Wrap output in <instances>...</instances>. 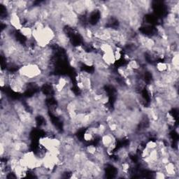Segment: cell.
Segmentation results:
<instances>
[{
    "label": "cell",
    "instance_id": "obj_5",
    "mask_svg": "<svg viewBox=\"0 0 179 179\" xmlns=\"http://www.w3.org/2000/svg\"><path fill=\"white\" fill-rule=\"evenodd\" d=\"M145 147H146L149 150H153L155 149L158 147V144H157V141H153V140H149L145 143Z\"/></svg>",
    "mask_w": 179,
    "mask_h": 179
},
{
    "label": "cell",
    "instance_id": "obj_7",
    "mask_svg": "<svg viewBox=\"0 0 179 179\" xmlns=\"http://www.w3.org/2000/svg\"><path fill=\"white\" fill-rule=\"evenodd\" d=\"M155 178L158 179H164L167 178V176L163 171H156L155 174Z\"/></svg>",
    "mask_w": 179,
    "mask_h": 179
},
{
    "label": "cell",
    "instance_id": "obj_3",
    "mask_svg": "<svg viewBox=\"0 0 179 179\" xmlns=\"http://www.w3.org/2000/svg\"><path fill=\"white\" fill-rule=\"evenodd\" d=\"M169 62H158L155 65V70L158 73H162L167 71Z\"/></svg>",
    "mask_w": 179,
    "mask_h": 179
},
{
    "label": "cell",
    "instance_id": "obj_6",
    "mask_svg": "<svg viewBox=\"0 0 179 179\" xmlns=\"http://www.w3.org/2000/svg\"><path fill=\"white\" fill-rule=\"evenodd\" d=\"M83 139L85 140V142H93L94 139H95V137L86 129V132H85L83 135Z\"/></svg>",
    "mask_w": 179,
    "mask_h": 179
},
{
    "label": "cell",
    "instance_id": "obj_4",
    "mask_svg": "<svg viewBox=\"0 0 179 179\" xmlns=\"http://www.w3.org/2000/svg\"><path fill=\"white\" fill-rule=\"evenodd\" d=\"M84 151L89 156H93L97 151V146L95 145H88L84 148Z\"/></svg>",
    "mask_w": 179,
    "mask_h": 179
},
{
    "label": "cell",
    "instance_id": "obj_2",
    "mask_svg": "<svg viewBox=\"0 0 179 179\" xmlns=\"http://www.w3.org/2000/svg\"><path fill=\"white\" fill-rule=\"evenodd\" d=\"M19 32L24 37L26 38L28 41L33 39V29L31 27L23 26Z\"/></svg>",
    "mask_w": 179,
    "mask_h": 179
},
{
    "label": "cell",
    "instance_id": "obj_1",
    "mask_svg": "<svg viewBox=\"0 0 179 179\" xmlns=\"http://www.w3.org/2000/svg\"><path fill=\"white\" fill-rule=\"evenodd\" d=\"M102 60L103 62H104L106 65L110 67L116 63V60L115 58V56H114V51L113 52L111 53H104L102 55Z\"/></svg>",
    "mask_w": 179,
    "mask_h": 179
}]
</instances>
